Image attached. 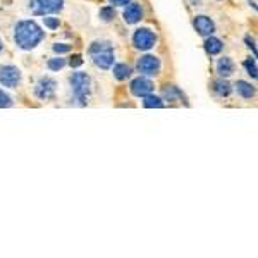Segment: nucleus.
<instances>
[{"label": "nucleus", "instance_id": "obj_1", "mask_svg": "<svg viewBox=\"0 0 258 258\" xmlns=\"http://www.w3.org/2000/svg\"><path fill=\"white\" fill-rule=\"evenodd\" d=\"M43 40V31L34 21H21L14 28V42L21 50H31Z\"/></svg>", "mask_w": 258, "mask_h": 258}, {"label": "nucleus", "instance_id": "obj_2", "mask_svg": "<svg viewBox=\"0 0 258 258\" xmlns=\"http://www.w3.org/2000/svg\"><path fill=\"white\" fill-rule=\"evenodd\" d=\"M90 55L91 59H93V62H95L97 67L100 69H109L112 67V64H114V48H112V45L107 42H95L93 45L90 47Z\"/></svg>", "mask_w": 258, "mask_h": 258}, {"label": "nucleus", "instance_id": "obj_3", "mask_svg": "<svg viewBox=\"0 0 258 258\" xmlns=\"http://www.w3.org/2000/svg\"><path fill=\"white\" fill-rule=\"evenodd\" d=\"M71 90L80 105H84L90 93V76L86 72H74L71 76Z\"/></svg>", "mask_w": 258, "mask_h": 258}, {"label": "nucleus", "instance_id": "obj_4", "mask_svg": "<svg viewBox=\"0 0 258 258\" xmlns=\"http://www.w3.org/2000/svg\"><path fill=\"white\" fill-rule=\"evenodd\" d=\"M64 7V0H31L30 9L36 16H47L52 12H59Z\"/></svg>", "mask_w": 258, "mask_h": 258}, {"label": "nucleus", "instance_id": "obj_5", "mask_svg": "<svg viewBox=\"0 0 258 258\" xmlns=\"http://www.w3.org/2000/svg\"><path fill=\"white\" fill-rule=\"evenodd\" d=\"M155 42H157L155 33H153L152 30H148V28H140V30L134 31L133 43L138 50H141V52H146V50L153 48Z\"/></svg>", "mask_w": 258, "mask_h": 258}, {"label": "nucleus", "instance_id": "obj_6", "mask_svg": "<svg viewBox=\"0 0 258 258\" xmlns=\"http://www.w3.org/2000/svg\"><path fill=\"white\" fill-rule=\"evenodd\" d=\"M21 83V71L16 65L0 67V84L7 88H16Z\"/></svg>", "mask_w": 258, "mask_h": 258}, {"label": "nucleus", "instance_id": "obj_7", "mask_svg": "<svg viewBox=\"0 0 258 258\" xmlns=\"http://www.w3.org/2000/svg\"><path fill=\"white\" fill-rule=\"evenodd\" d=\"M160 67H162V64H160V61L155 55H143V57H140V61H138V71H140L141 74H146V76H155V74H159Z\"/></svg>", "mask_w": 258, "mask_h": 258}, {"label": "nucleus", "instance_id": "obj_8", "mask_svg": "<svg viewBox=\"0 0 258 258\" xmlns=\"http://www.w3.org/2000/svg\"><path fill=\"white\" fill-rule=\"evenodd\" d=\"M55 86H57V83H55V80H52V78H42V80L38 81V84H36V97L42 100H48L53 97V93H55Z\"/></svg>", "mask_w": 258, "mask_h": 258}, {"label": "nucleus", "instance_id": "obj_9", "mask_svg": "<svg viewBox=\"0 0 258 258\" xmlns=\"http://www.w3.org/2000/svg\"><path fill=\"white\" fill-rule=\"evenodd\" d=\"M152 90H153V83L150 80H146V78L140 76L131 83V91H133L136 97L148 95V93H152Z\"/></svg>", "mask_w": 258, "mask_h": 258}, {"label": "nucleus", "instance_id": "obj_10", "mask_svg": "<svg viewBox=\"0 0 258 258\" xmlns=\"http://www.w3.org/2000/svg\"><path fill=\"white\" fill-rule=\"evenodd\" d=\"M194 28H196V31L201 36H210L215 31V24L207 16H198L196 19H194Z\"/></svg>", "mask_w": 258, "mask_h": 258}, {"label": "nucleus", "instance_id": "obj_11", "mask_svg": "<svg viewBox=\"0 0 258 258\" xmlns=\"http://www.w3.org/2000/svg\"><path fill=\"white\" fill-rule=\"evenodd\" d=\"M143 17V9L140 4H129L124 11V21L128 24H136Z\"/></svg>", "mask_w": 258, "mask_h": 258}, {"label": "nucleus", "instance_id": "obj_12", "mask_svg": "<svg viewBox=\"0 0 258 258\" xmlns=\"http://www.w3.org/2000/svg\"><path fill=\"white\" fill-rule=\"evenodd\" d=\"M217 72H219L222 78H227L231 76L232 72H234V64L229 57H222L219 62H217Z\"/></svg>", "mask_w": 258, "mask_h": 258}, {"label": "nucleus", "instance_id": "obj_13", "mask_svg": "<svg viewBox=\"0 0 258 258\" xmlns=\"http://www.w3.org/2000/svg\"><path fill=\"white\" fill-rule=\"evenodd\" d=\"M236 90H238V93L243 98H251L255 95V88L250 83H246V81H238L236 83Z\"/></svg>", "mask_w": 258, "mask_h": 258}, {"label": "nucleus", "instance_id": "obj_14", "mask_svg": "<svg viewBox=\"0 0 258 258\" xmlns=\"http://www.w3.org/2000/svg\"><path fill=\"white\" fill-rule=\"evenodd\" d=\"M205 50L210 55H215V53H219L220 50H222V42H220L219 38H213L212 34H210L205 42Z\"/></svg>", "mask_w": 258, "mask_h": 258}, {"label": "nucleus", "instance_id": "obj_15", "mask_svg": "<svg viewBox=\"0 0 258 258\" xmlns=\"http://www.w3.org/2000/svg\"><path fill=\"white\" fill-rule=\"evenodd\" d=\"M143 105L146 107V109H160V107L163 105V102H162V98L148 93V95L143 97Z\"/></svg>", "mask_w": 258, "mask_h": 258}, {"label": "nucleus", "instance_id": "obj_16", "mask_svg": "<svg viewBox=\"0 0 258 258\" xmlns=\"http://www.w3.org/2000/svg\"><path fill=\"white\" fill-rule=\"evenodd\" d=\"M114 76L117 80H126V78L131 76V67L128 64H117L114 67Z\"/></svg>", "mask_w": 258, "mask_h": 258}, {"label": "nucleus", "instance_id": "obj_17", "mask_svg": "<svg viewBox=\"0 0 258 258\" xmlns=\"http://www.w3.org/2000/svg\"><path fill=\"white\" fill-rule=\"evenodd\" d=\"M215 91L220 97H227L231 93V84L226 80H217L215 81Z\"/></svg>", "mask_w": 258, "mask_h": 258}, {"label": "nucleus", "instance_id": "obj_18", "mask_svg": "<svg viewBox=\"0 0 258 258\" xmlns=\"http://www.w3.org/2000/svg\"><path fill=\"white\" fill-rule=\"evenodd\" d=\"M115 17V11L114 7H103L102 11H100V19L105 21V23H109V21H112Z\"/></svg>", "mask_w": 258, "mask_h": 258}, {"label": "nucleus", "instance_id": "obj_19", "mask_svg": "<svg viewBox=\"0 0 258 258\" xmlns=\"http://www.w3.org/2000/svg\"><path fill=\"white\" fill-rule=\"evenodd\" d=\"M64 65H65V59H62V57H55V59H50L48 61L50 71H61Z\"/></svg>", "mask_w": 258, "mask_h": 258}, {"label": "nucleus", "instance_id": "obj_20", "mask_svg": "<svg viewBox=\"0 0 258 258\" xmlns=\"http://www.w3.org/2000/svg\"><path fill=\"white\" fill-rule=\"evenodd\" d=\"M244 67H246L248 74H250L251 78H257V64H255V61H244Z\"/></svg>", "mask_w": 258, "mask_h": 258}, {"label": "nucleus", "instance_id": "obj_21", "mask_svg": "<svg viewBox=\"0 0 258 258\" xmlns=\"http://www.w3.org/2000/svg\"><path fill=\"white\" fill-rule=\"evenodd\" d=\"M12 105V100L7 93H4V90H0V109H4V107H11Z\"/></svg>", "mask_w": 258, "mask_h": 258}, {"label": "nucleus", "instance_id": "obj_22", "mask_svg": "<svg viewBox=\"0 0 258 258\" xmlns=\"http://www.w3.org/2000/svg\"><path fill=\"white\" fill-rule=\"evenodd\" d=\"M43 24L50 30H55V28H59V19L57 17H43Z\"/></svg>", "mask_w": 258, "mask_h": 258}, {"label": "nucleus", "instance_id": "obj_23", "mask_svg": "<svg viewBox=\"0 0 258 258\" xmlns=\"http://www.w3.org/2000/svg\"><path fill=\"white\" fill-rule=\"evenodd\" d=\"M71 50V45H65V43H55L53 45V52L55 53H67Z\"/></svg>", "mask_w": 258, "mask_h": 258}, {"label": "nucleus", "instance_id": "obj_24", "mask_svg": "<svg viewBox=\"0 0 258 258\" xmlns=\"http://www.w3.org/2000/svg\"><path fill=\"white\" fill-rule=\"evenodd\" d=\"M69 64H71V67H80V65L83 64V57H81V55H72Z\"/></svg>", "mask_w": 258, "mask_h": 258}, {"label": "nucleus", "instance_id": "obj_25", "mask_svg": "<svg viewBox=\"0 0 258 258\" xmlns=\"http://www.w3.org/2000/svg\"><path fill=\"white\" fill-rule=\"evenodd\" d=\"M131 0H110V4H114V5H126L129 4Z\"/></svg>", "mask_w": 258, "mask_h": 258}, {"label": "nucleus", "instance_id": "obj_26", "mask_svg": "<svg viewBox=\"0 0 258 258\" xmlns=\"http://www.w3.org/2000/svg\"><path fill=\"white\" fill-rule=\"evenodd\" d=\"M0 52H2V42H0Z\"/></svg>", "mask_w": 258, "mask_h": 258}]
</instances>
